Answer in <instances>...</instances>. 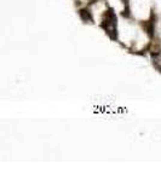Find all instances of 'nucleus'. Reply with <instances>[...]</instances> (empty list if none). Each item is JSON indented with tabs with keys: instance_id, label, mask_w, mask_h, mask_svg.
<instances>
[{
	"instance_id": "nucleus-1",
	"label": "nucleus",
	"mask_w": 161,
	"mask_h": 181,
	"mask_svg": "<svg viewBox=\"0 0 161 181\" xmlns=\"http://www.w3.org/2000/svg\"><path fill=\"white\" fill-rule=\"evenodd\" d=\"M79 15H80V18L84 21V22H92V16H91V12L87 10V9H82L79 11Z\"/></svg>"
}]
</instances>
